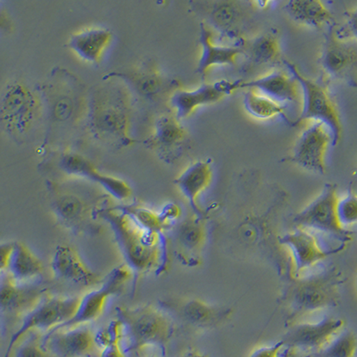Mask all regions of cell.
Masks as SVG:
<instances>
[{
    "instance_id": "1",
    "label": "cell",
    "mask_w": 357,
    "mask_h": 357,
    "mask_svg": "<svg viewBox=\"0 0 357 357\" xmlns=\"http://www.w3.org/2000/svg\"><path fill=\"white\" fill-rule=\"evenodd\" d=\"M97 215L109 223L126 264L133 274L159 267L164 258L161 232L148 231L121 207H103Z\"/></svg>"
},
{
    "instance_id": "2",
    "label": "cell",
    "mask_w": 357,
    "mask_h": 357,
    "mask_svg": "<svg viewBox=\"0 0 357 357\" xmlns=\"http://www.w3.org/2000/svg\"><path fill=\"white\" fill-rule=\"evenodd\" d=\"M118 319L123 324L122 347L124 354L140 351L156 347L165 351L173 333V324L165 312L152 305L116 308Z\"/></svg>"
},
{
    "instance_id": "3",
    "label": "cell",
    "mask_w": 357,
    "mask_h": 357,
    "mask_svg": "<svg viewBox=\"0 0 357 357\" xmlns=\"http://www.w3.org/2000/svg\"><path fill=\"white\" fill-rule=\"evenodd\" d=\"M127 95L122 89H101L89 108L91 128L101 139L114 144L128 145L130 110Z\"/></svg>"
},
{
    "instance_id": "4",
    "label": "cell",
    "mask_w": 357,
    "mask_h": 357,
    "mask_svg": "<svg viewBox=\"0 0 357 357\" xmlns=\"http://www.w3.org/2000/svg\"><path fill=\"white\" fill-rule=\"evenodd\" d=\"M40 112V98L26 85L14 82L6 86L0 113L2 126L12 138H27L39 120Z\"/></svg>"
},
{
    "instance_id": "5",
    "label": "cell",
    "mask_w": 357,
    "mask_h": 357,
    "mask_svg": "<svg viewBox=\"0 0 357 357\" xmlns=\"http://www.w3.org/2000/svg\"><path fill=\"white\" fill-rule=\"evenodd\" d=\"M81 296L57 298L44 296L31 310L24 314L20 326L12 335L5 356H10L14 347L19 340L33 331H51L73 317L77 310Z\"/></svg>"
},
{
    "instance_id": "6",
    "label": "cell",
    "mask_w": 357,
    "mask_h": 357,
    "mask_svg": "<svg viewBox=\"0 0 357 357\" xmlns=\"http://www.w3.org/2000/svg\"><path fill=\"white\" fill-rule=\"evenodd\" d=\"M287 67L302 89L304 104L301 120L309 119L323 123L333 136V146H337L342 137V126L336 105L326 87L305 77L294 63H287Z\"/></svg>"
},
{
    "instance_id": "7",
    "label": "cell",
    "mask_w": 357,
    "mask_h": 357,
    "mask_svg": "<svg viewBox=\"0 0 357 357\" xmlns=\"http://www.w3.org/2000/svg\"><path fill=\"white\" fill-rule=\"evenodd\" d=\"M132 270L126 264L112 270L98 288L81 296L77 310L71 320L59 325L53 331L70 329L91 323L100 318L110 296L122 291L132 276Z\"/></svg>"
},
{
    "instance_id": "8",
    "label": "cell",
    "mask_w": 357,
    "mask_h": 357,
    "mask_svg": "<svg viewBox=\"0 0 357 357\" xmlns=\"http://www.w3.org/2000/svg\"><path fill=\"white\" fill-rule=\"evenodd\" d=\"M339 200L336 186L327 184L320 195L296 215V225L309 231L336 236L343 234L345 228L341 225L337 215Z\"/></svg>"
},
{
    "instance_id": "9",
    "label": "cell",
    "mask_w": 357,
    "mask_h": 357,
    "mask_svg": "<svg viewBox=\"0 0 357 357\" xmlns=\"http://www.w3.org/2000/svg\"><path fill=\"white\" fill-rule=\"evenodd\" d=\"M333 136L323 123L314 122L305 129L296 142L291 161L305 170L324 174L326 172L328 148Z\"/></svg>"
},
{
    "instance_id": "10",
    "label": "cell",
    "mask_w": 357,
    "mask_h": 357,
    "mask_svg": "<svg viewBox=\"0 0 357 357\" xmlns=\"http://www.w3.org/2000/svg\"><path fill=\"white\" fill-rule=\"evenodd\" d=\"M0 269L18 284L37 278L44 267L39 257L21 242H8L0 245Z\"/></svg>"
},
{
    "instance_id": "11",
    "label": "cell",
    "mask_w": 357,
    "mask_h": 357,
    "mask_svg": "<svg viewBox=\"0 0 357 357\" xmlns=\"http://www.w3.org/2000/svg\"><path fill=\"white\" fill-rule=\"evenodd\" d=\"M59 167L72 176L87 178L97 183L117 200H127L132 196L130 185L123 180L100 173L92 162L77 153H67L60 158Z\"/></svg>"
},
{
    "instance_id": "12",
    "label": "cell",
    "mask_w": 357,
    "mask_h": 357,
    "mask_svg": "<svg viewBox=\"0 0 357 357\" xmlns=\"http://www.w3.org/2000/svg\"><path fill=\"white\" fill-rule=\"evenodd\" d=\"M40 343L53 357H88L97 347L95 334L85 326L50 331Z\"/></svg>"
},
{
    "instance_id": "13",
    "label": "cell",
    "mask_w": 357,
    "mask_h": 357,
    "mask_svg": "<svg viewBox=\"0 0 357 357\" xmlns=\"http://www.w3.org/2000/svg\"><path fill=\"white\" fill-rule=\"evenodd\" d=\"M51 271L56 279L79 286H94L103 280L87 266L77 251L69 245L56 247L51 259Z\"/></svg>"
},
{
    "instance_id": "14",
    "label": "cell",
    "mask_w": 357,
    "mask_h": 357,
    "mask_svg": "<svg viewBox=\"0 0 357 357\" xmlns=\"http://www.w3.org/2000/svg\"><path fill=\"white\" fill-rule=\"evenodd\" d=\"M344 321L340 319L325 317L317 323L301 324L290 331L286 337L287 346L308 352L321 350L340 333Z\"/></svg>"
},
{
    "instance_id": "15",
    "label": "cell",
    "mask_w": 357,
    "mask_h": 357,
    "mask_svg": "<svg viewBox=\"0 0 357 357\" xmlns=\"http://www.w3.org/2000/svg\"><path fill=\"white\" fill-rule=\"evenodd\" d=\"M234 82L222 81L205 84L193 91L175 92L171 98V105L178 120L190 116L197 108L218 103L225 96L235 91Z\"/></svg>"
},
{
    "instance_id": "16",
    "label": "cell",
    "mask_w": 357,
    "mask_h": 357,
    "mask_svg": "<svg viewBox=\"0 0 357 357\" xmlns=\"http://www.w3.org/2000/svg\"><path fill=\"white\" fill-rule=\"evenodd\" d=\"M236 89H255L280 104L291 103L298 98L299 84L291 75L274 72L250 82H235Z\"/></svg>"
},
{
    "instance_id": "17",
    "label": "cell",
    "mask_w": 357,
    "mask_h": 357,
    "mask_svg": "<svg viewBox=\"0 0 357 357\" xmlns=\"http://www.w3.org/2000/svg\"><path fill=\"white\" fill-rule=\"evenodd\" d=\"M282 243L291 250L298 271L314 266L329 255L319 243L317 236L307 229L298 228L282 238Z\"/></svg>"
},
{
    "instance_id": "18",
    "label": "cell",
    "mask_w": 357,
    "mask_h": 357,
    "mask_svg": "<svg viewBox=\"0 0 357 357\" xmlns=\"http://www.w3.org/2000/svg\"><path fill=\"white\" fill-rule=\"evenodd\" d=\"M43 289L36 287L18 284L6 274L3 276L0 289V305L3 312L26 314L44 298Z\"/></svg>"
},
{
    "instance_id": "19",
    "label": "cell",
    "mask_w": 357,
    "mask_h": 357,
    "mask_svg": "<svg viewBox=\"0 0 357 357\" xmlns=\"http://www.w3.org/2000/svg\"><path fill=\"white\" fill-rule=\"evenodd\" d=\"M199 43L201 55L197 71L200 75H205L215 66L235 65L238 56L242 53L241 47L220 46L213 43L211 31L204 24L200 25Z\"/></svg>"
},
{
    "instance_id": "20",
    "label": "cell",
    "mask_w": 357,
    "mask_h": 357,
    "mask_svg": "<svg viewBox=\"0 0 357 357\" xmlns=\"http://www.w3.org/2000/svg\"><path fill=\"white\" fill-rule=\"evenodd\" d=\"M112 36L113 35L107 29H87L73 35L69 40V47L85 62L97 63L109 45Z\"/></svg>"
},
{
    "instance_id": "21",
    "label": "cell",
    "mask_w": 357,
    "mask_h": 357,
    "mask_svg": "<svg viewBox=\"0 0 357 357\" xmlns=\"http://www.w3.org/2000/svg\"><path fill=\"white\" fill-rule=\"evenodd\" d=\"M212 176V167L210 162L199 161L190 165L174 181L178 190L197 212H199L197 200L201 194L209 186Z\"/></svg>"
},
{
    "instance_id": "22",
    "label": "cell",
    "mask_w": 357,
    "mask_h": 357,
    "mask_svg": "<svg viewBox=\"0 0 357 357\" xmlns=\"http://www.w3.org/2000/svg\"><path fill=\"white\" fill-rule=\"evenodd\" d=\"M285 10L295 22L310 27L324 26L333 19L329 9L319 0H291L287 3Z\"/></svg>"
},
{
    "instance_id": "23",
    "label": "cell",
    "mask_w": 357,
    "mask_h": 357,
    "mask_svg": "<svg viewBox=\"0 0 357 357\" xmlns=\"http://www.w3.org/2000/svg\"><path fill=\"white\" fill-rule=\"evenodd\" d=\"M57 219L66 227L79 229L87 221L88 208L84 200L73 194H63L53 204Z\"/></svg>"
},
{
    "instance_id": "24",
    "label": "cell",
    "mask_w": 357,
    "mask_h": 357,
    "mask_svg": "<svg viewBox=\"0 0 357 357\" xmlns=\"http://www.w3.org/2000/svg\"><path fill=\"white\" fill-rule=\"evenodd\" d=\"M186 130L177 117L162 116L156 121L151 143L155 148L173 151L184 142Z\"/></svg>"
},
{
    "instance_id": "25",
    "label": "cell",
    "mask_w": 357,
    "mask_h": 357,
    "mask_svg": "<svg viewBox=\"0 0 357 357\" xmlns=\"http://www.w3.org/2000/svg\"><path fill=\"white\" fill-rule=\"evenodd\" d=\"M321 59L325 72L331 75H339L352 65L355 55L351 50L340 43L331 33L325 44Z\"/></svg>"
},
{
    "instance_id": "26",
    "label": "cell",
    "mask_w": 357,
    "mask_h": 357,
    "mask_svg": "<svg viewBox=\"0 0 357 357\" xmlns=\"http://www.w3.org/2000/svg\"><path fill=\"white\" fill-rule=\"evenodd\" d=\"M50 111L56 123H68L77 116L79 97L72 89L57 88L50 93Z\"/></svg>"
},
{
    "instance_id": "27",
    "label": "cell",
    "mask_w": 357,
    "mask_h": 357,
    "mask_svg": "<svg viewBox=\"0 0 357 357\" xmlns=\"http://www.w3.org/2000/svg\"><path fill=\"white\" fill-rule=\"evenodd\" d=\"M174 231V238L178 248L187 253H197L205 242V227L199 219L185 220L176 226Z\"/></svg>"
},
{
    "instance_id": "28",
    "label": "cell",
    "mask_w": 357,
    "mask_h": 357,
    "mask_svg": "<svg viewBox=\"0 0 357 357\" xmlns=\"http://www.w3.org/2000/svg\"><path fill=\"white\" fill-rule=\"evenodd\" d=\"M137 93L149 100H156L165 91V82L158 71L152 68L142 69L126 76Z\"/></svg>"
},
{
    "instance_id": "29",
    "label": "cell",
    "mask_w": 357,
    "mask_h": 357,
    "mask_svg": "<svg viewBox=\"0 0 357 357\" xmlns=\"http://www.w3.org/2000/svg\"><path fill=\"white\" fill-rule=\"evenodd\" d=\"M245 111L257 119H271L284 113V105L271 100L260 92L250 89L244 97Z\"/></svg>"
},
{
    "instance_id": "30",
    "label": "cell",
    "mask_w": 357,
    "mask_h": 357,
    "mask_svg": "<svg viewBox=\"0 0 357 357\" xmlns=\"http://www.w3.org/2000/svg\"><path fill=\"white\" fill-rule=\"evenodd\" d=\"M357 349V337L352 331L340 333L317 354V357H354Z\"/></svg>"
},
{
    "instance_id": "31",
    "label": "cell",
    "mask_w": 357,
    "mask_h": 357,
    "mask_svg": "<svg viewBox=\"0 0 357 357\" xmlns=\"http://www.w3.org/2000/svg\"><path fill=\"white\" fill-rule=\"evenodd\" d=\"M280 50L278 40L271 34L257 38L251 45V55L258 63H271L278 59Z\"/></svg>"
},
{
    "instance_id": "32",
    "label": "cell",
    "mask_w": 357,
    "mask_h": 357,
    "mask_svg": "<svg viewBox=\"0 0 357 357\" xmlns=\"http://www.w3.org/2000/svg\"><path fill=\"white\" fill-rule=\"evenodd\" d=\"M120 207L124 212L132 216L140 226L148 229V231L154 232H162L164 231L165 226L162 222L159 213L140 206Z\"/></svg>"
},
{
    "instance_id": "33",
    "label": "cell",
    "mask_w": 357,
    "mask_h": 357,
    "mask_svg": "<svg viewBox=\"0 0 357 357\" xmlns=\"http://www.w3.org/2000/svg\"><path fill=\"white\" fill-rule=\"evenodd\" d=\"M183 317L188 321L197 326H204L211 321L213 310L205 303L191 301L186 303L183 308Z\"/></svg>"
},
{
    "instance_id": "34",
    "label": "cell",
    "mask_w": 357,
    "mask_h": 357,
    "mask_svg": "<svg viewBox=\"0 0 357 357\" xmlns=\"http://www.w3.org/2000/svg\"><path fill=\"white\" fill-rule=\"evenodd\" d=\"M123 324L119 319L110 321L107 326L95 334L96 346L102 350L114 343H121L123 340Z\"/></svg>"
},
{
    "instance_id": "35",
    "label": "cell",
    "mask_w": 357,
    "mask_h": 357,
    "mask_svg": "<svg viewBox=\"0 0 357 357\" xmlns=\"http://www.w3.org/2000/svg\"><path fill=\"white\" fill-rule=\"evenodd\" d=\"M337 215L344 228L357 223V195L349 193L337 204Z\"/></svg>"
},
{
    "instance_id": "36",
    "label": "cell",
    "mask_w": 357,
    "mask_h": 357,
    "mask_svg": "<svg viewBox=\"0 0 357 357\" xmlns=\"http://www.w3.org/2000/svg\"><path fill=\"white\" fill-rule=\"evenodd\" d=\"M15 357H53L44 349L36 339H30L22 342L15 350Z\"/></svg>"
},
{
    "instance_id": "37",
    "label": "cell",
    "mask_w": 357,
    "mask_h": 357,
    "mask_svg": "<svg viewBox=\"0 0 357 357\" xmlns=\"http://www.w3.org/2000/svg\"><path fill=\"white\" fill-rule=\"evenodd\" d=\"M162 223H164L165 227L170 225L172 222L176 221L181 215V210L180 206L174 203H167L164 207H162L161 212L159 213Z\"/></svg>"
},
{
    "instance_id": "38",
    "label": "cell",
    "mask_w": 357,
    "mask_h": 357,
    "mask_svg": "<svg viewBox=\"0 0 357 357\" xmlns=\"http://www.w3.org/2000/svg\"><path fill=\"white\" fill-rule=\"evenodd\" d=\"M285 346L284 340L279 341L274 345L263 347L255 350L250 357H280V353Z\"/></svg>"
},
{
    "instance_id": "39",
    "label": "cell",
    "mask_w": 357,
    "mask_h": 357,
    "mask_svg": "<svg viewBox=\"0 0 357 357\" xmlns=\"http://www.w3.org/2000/svg\"><path fill=\"white\" fill-rule=\"evenodd\" d=\"M121 343H114L102 350L100 357H126Z\"/></svg>"
},
{
    "instance_id": "40",
    "label": "cell",
    "mask_w": 357,
    "mask_h": 357,
    "mask_svg": "<svg viewBox=\"0 0 357 357\" xmlns=\"http://www.w3.org/2000/svg\"><path fill=\"white\" fill-rule=\"evenodd\" d=\"M280 357H312L308 355L307 352L303 351V350L296 349L293 347H286L282 349L280 353Z\"/></svg>"
},
{
    "instance_id": "41",
    "label": "cell",
    "mask_w": 357,
    "mask_h": 357,
    "mask_svg": "<svg viewBox=\"0 0 357 357\" xmlns=\"http://www.w3.org/2000/svg\"><path fill=\"white\" fill-rule=\"evenodd\" d=\"M347 25L350 33L357 39V8L350 14Z\"/></svg>"
},
{
    "instance_id": "42",
    "label": "cell",
    "mask_w": 357,
    "mask_h": 357,
    "mask_svg": "<svg viewBox=\"0 0 357 357\" xmlns=\"http://www.w3.org/2000/svg\"><path fill=\"white\" fill-rule=\"evenodd\" d=\"M183 357H208L206 355H204V354L197 352V351H191L187 354H185V355Z\"/></svg>"
},
{
    "instance_id": "43",
    "label": "cell",
    "mask_w": 357,
    "mask_h": 357,
    "mask_svg": "<svg viewBox=\"0 0 357 357\" xmlns=\"http://www.w3.org/2000/svg\"><path fill=\"white\" fill-rule=\"evenodd\" d=\"M314 357H317V356H314Z\"/></svg>"
}]
</instances>
